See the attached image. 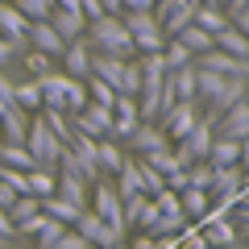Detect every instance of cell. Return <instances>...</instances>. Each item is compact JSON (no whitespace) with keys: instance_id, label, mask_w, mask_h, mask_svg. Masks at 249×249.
Returning a JSON list of instances; mask_svg holds the SVG:
<instances>
[{"instance_id":"47","label":"cell","mask_w":249,"mask_h":249,"mask_svg":"<svg viewBox=\"0 0 249 249\" xmlns=\"http://www.w3.org/2000/svg\"><path fill=\"white\" fill-rule=\"evenodd\" d=\"M17 237V224L9 220V212H4V208H0V241H13Z\"/></svg>"},{"instance_id":"18","label":"cell","mask_w":249,"mask_h":249,"mask_svg":"<svg viewBox=\"0 0 249 249\" xmlns=\"http://www.w3.org/2000/svg\"><path fill=\"white\" fill-rule=\"evenodd\" d=\"M46 21L54 25V34H58L62 42H79V37L88 34V17H83V13H71V9H54Z\"/></svg>"},{"instance_id":"16","label":"cell","mask_w":249,"mask_h":249,"mask_svg":"<svg viewBox=\"0 0 249 249\" xmlns=\"http://www.w3.org/2000/svg\"><path fill=\"white\" fill-rule=\"evenodd\" d=\"M54 196L71 199L75 208H88L91 191H88V178H83V175H71V170H54Z\"/></svg>"},{"instance_id":"55","label":"cell","mask_w":249,"mask_h":249,"mask_svg":"<svg viewBox=\"0 0 249 249\" xmlns=\"http://www.w3.org/2000/svg\"><path fill=\"white\" fill-rule=\"evenodd\" d=\"M224 249H249V245H241V241H232V245H224Z\"/></svg>"},{"instance_id":"57","label":"cell","mask_w":249,"mask_h":249,"mask_svg":"<svg viewBox=\"0 0 249 249\" xmlns=\"http://www.w3.org/2000/svg\"><path fill=\"white\" fill-rule=\"evenodd\" d=\"M204 4H216V0H204Z\"/></svg>"},{"instance_id":"53","label":"cell","mask_w":249,"mask_h":249,"mask_svg":"<svg viewBox=\"0 0 249 249\" xmlns=\"http://www.w3.org/2000/svg\"><path fill=\"white\" fill-rule=\"evenodd\" d=\"M237 166H241V175L249 178V142H241V158H237Z\"/></svg>"},{"instance_id":"6","label":"cell","mask_w":249,"mask_h":249,"mask_svg":"<svg viewBox=\"0 0 249 249\" xmlns=\"http://www.w3.org/2000/svg\"><path fill=\"white\" fill-rule=\"evenodd\" d=\"M91 212H96L104 224H112V229H121V232H124L121 191H116V183H112V178H96V183H91Z\"/></svg>"},{"instance_id":"9","label":"cell","mask_w":249,"mask_h":249,"mask_svg":"<svg viewBox=\"0 0 249 249\" xmlns=\"http://www.w3.org/2000/svg\"><path fill=\"white\" fill-rule=\"evenodd\" d=\"M216 137H232V142H249V100H237L229 112L216 116Z\"/></svg>"},{"instance_id":"31","label":"cell","mask_w":249,"mask_h":249,"mask_svg":"<svg viewBox=\"0 0 249 249\" xmlns=\"http://www.w3.org/2000/svg\"><path fill=\"white\" fill-rule=\"evenodd\" d=\"M42 212H46V216H54V220H62L67 229H71V224L79 220L83 208H75L71 199H62V196H46V199H42Z\"/></svg>"},{"instance_id":"51","label":"cell","mask_w":249,"mask_h":249,"mask_svg":"<svg viewBox=\"0 0 249 249\" xmlns=\"http://www.w3.org/2000/svg\"><path fill=\"white\" fill-rule=\"evenodd\" d=\"M13 54H17V46H13L9 37H0V67H4V62H9Z\"/></svg>"},{"instance_id":"27","label":"cell","mask_w":249,"mask_h":249,"mask_svg":"<svg viewBox=\"0 0 249 249\" xmlns=\"http://www.w3.org/2000/svg\"><path fill=\"white\" fill-rule=\"evenodd\" d=\"M237 158H241V142H232V137H216L204 162L212 170H224V166H237Z\"/></svg>"},{"instance_id":"28","label":"cell","mask_w":249,"mask_h":249,"mask_svg":"<svg viewBox=\"0 0 249 249\" xmlns=\"http://www.w3.org/2000/svg\"><path fill=\"white\" fill-rule=\"evenodd\" d=\"M96 162H100V170H104L108 178L121 170L124 154H121V145H116V137H100V142H96Z\"/></svg>"},{"instance_id":"7","label":"cell","mask_w":249,"mask_h":249,"mask_svg":"<svg viewBox=\"0 0 249 249\" xmlns=\"http://www.w3.org/2000/svg\"><path fill=\"white\" fill-rule=\"evenodd\" d=\"M71 229L79 232V237L88 241L91 249H112L116 241H124V232H121V229H112V224H104L96 212H91V208H83V212H79V220H75Z\"/></svg>"},{"instance_id":"48","label":"cell","mask_w":249,"mask_h":249,"mask_svg":"<svg viewBox=\"0 0 249 249\" xmlns=\"http://www.w3.org/2000/svg\"><path fill=\"white\" fill-rule=\"evenodd\" d=\"M129 249H158V241H154L150 232H133V241H129Z\"/></svg>"},{"instance_id":"35","label":"cell","mask_w":249,"mask_h":249,"mask_svg":"<svg viewBox=\"0 0 249 249\" xmlns=\"http://www.w3.org/2000/svg\"><path fill=\"white\" fill-rule=\"evenodd\" d=\"M175 37H178V42H183L191 54H208V50H212V34H204L199 25H183Z\"/></svg>"},{"instance_id":"14","label":"cell","mask_w":249,"mask_h":249,"mask_svg":"<svg viewBox=\"0 0 249 249\" xmlns=\"http://www.w3.org/2000/svg\"><path fill=\"white\" fill-rule=\"evenodd\" d=\"M112 183H116V191H121V199H129V196H145V170H142V158H124L121 170L112 175Z\"/></svg>"},{"instance_id":"50","label":"cell","mask_w":249,"mask_h":249,"mask_svg":"<svg viewBox=\"0 0 249 249\" xmlns=\"http://www.w3.org/2000/svg\"><path fill=\"white\" fill-rule=\"evenodd\" d=\"M229 25H237L241 34L249 37V9H245V13H229Z\"/></svg>"},{"instance_id":"52","label":"cell","mask_w":249,"mask_h":249,"mask_svg":"<svg viewBox=\"0 0 249 249\" xmlns=\"http://www.w3.org/2000/svg\"><path fill=\"white\" fill-rule=\"evenodd\" d=\"M229 216H232V224H249V204H237Z\"/></svg>"},{"instance_id":"39","label":"cell","mask_w":249,"mask_h":249,"mask_svg":"<svg viewBox=\"0 0 249 249\" xmlns=\"http://www.w3.org/2000/svg\"><path fill=\"white\" fill-rule=\"evenodd\" d=\"M91 100H88V88H83V79H71L67 83V104H62V112L71 116V112H83Z\"/></svg>"},{"instance_id":"21","label":"cell","mask_w":249,"mask_h":249,"mask_svg":"<svg viewBox=\"0 0 249 249\" xmlns=\"http://www.w3.org/2000/svg\"><path fill=\"white\" fill-rule=\"evenodd\" d=\"M25 129H29V112H21L17 104H9L4 112H0V142L25 145Z\"/></svg>"},{"instance_id":"8","label":"cell","mask_w":249,"mask_h":249,"mask_svg":"<svg viewBox=\"0 0 249 249\" xmlns=\"http://www.w3.org/2000/svg\"><path fill=\"white\" fill-rule=\"evenodd\" d=\"M199 121V112H196V100H178V104H170L166 112L158 116V129L166 133V142H183L187 133H191V124Z\"/></svg>"},{"instance_id":"54","label":"cell","mask_w":249,"mask_h":249,"mask_svg":"<svg viewBox=\"0 0 249 249\" xmlns=\"http://www.w3.org/2000/svg\"><path fill=\"white\" fill-rule=\"evenodd\" d=\"M237 237H245V241H249V224H237Z\"/></svg>"},{"instance_id":"10","label":"cell","mask_w":249,"mask_h":249,"mask_svg":"<svg viewBox=\"0 0 249 249\" xmlns=\"http://www.w3.org/2000/svg\"><path fill=\"white\" fill-rule=\"evenodd\" d=\"M196 67H204V71H216V75H232V79H249V62L245 58H232V54H224V50H208V54H196Z\"/></svg>"},{"instance_id":"29","label":"cell","mask_w":249,"mask_h":249,"mask_svg":"<svg viewBox=\"0 0 249 249\" xmlns=\"http://www.w3.org/2000/svg\"><path fill=\"white\" fill-rule=\"evenodd\" d=\"M191 25H199L204 34H220V29L229 25V13H224L220 4H199L196 17H191Z\"/></svg>"},{"instance_id":"4","label":"cell","mask_w":249,"mask_h":249,"mask_svg":"<svg viewBox=\"0 0 249 249\" xmlns=\"http://www.w3.org/2000/svg\"><path fill=\"white\" fill-rule=\"evenodd\" d=\"M25 150L34 154V162H37V166H46V170H58L62 142L50 133V124L42 121V112H37V116H29V129H25Z\"/></svg>"},{"instance_id":"42","label":"cell","mask_w":249,"mask_h":249,"mask_svg":"<svg viewBox=\"0 0 249 249\" xmlns=\"http://www.w3.org/2000/svg\"><path fill=\"white\" fill-rule=\"evenodd\" d=\"M0 183H9L17 196H25L29 191V178H25V170H13V166H0Z\"/></svg>"},{"instance_id":"15","label":"cell","mask_w":249,"mask_h":249,"mask_svg":"<svg viewBox=\"0 0 249 249\" xmlns=\"http://www.w3.org/2000/svg\"><path fill=\"white\" fill-rule=\"evenodd\" d=\"M17 232H34V237H37V249H54V241L67 232V224L54 220V216H46V212H37V216H29Z\"/></svg>"},{"instance_id":"26","label":"cell","mask_w":249,"mask_h":249,"mask_svg":"<svg viewBox=\"0 0 249 249\" xmlns=\"http://www.w3.org/2000/svg\"><path fill=\"white\" fill-rule=\"evenodd\" d=\"M25 29H29V21L13 9V0H0V37H9V42L17 46L21 37H25Z\"/></svg>"},{"instance_id":"45","label":"cell","mask_w":249,"mask_h":249,"mask_svg":"<svg viewBox=\"0 0 249 249\" xmlns=\"http://www.w3.org/2000/svg\"><path fill=\"white\" fill-rule=\"evenodd\" d=\"M162 183H166V191H183L187 187V170H170V175H162Z\"/></svg>"},{"instance_id":"13","label":"cell","mask_w":249,"mask_h":249,"mask_svg":"<svg viewBox=\"0 0 249 249\" xmlns=\"http://www.w3.org/2000/svg\"><path fill=\"white\" fill-rule=\"evenodd\" d=\"M129 145H133V154L137 158H145V154H158V150H170V142H166V133H162L154 121H142L129 133Z\"/></svg>"},{"instance_id":"5","label":"cell","mask_w":249,"mask_h":249,"mask_svg":"<svg viewBox=\"0 0 249 249\" xmlns=\"http://www.w3.org/2000/svg\"><path fill=\"white\" fill-rule=\"evenodd\" d=\"M199 4L204 0H154V21H158L162 37H175L183 25H191Z\"/></svg>"},{"instance_id":"37","label":"cell","mask_w":249,"mask_h":249,"mask_svg":"<svg viewBox=\"0 0 249 249\" xmlns=\"http://www.w3.org/2000/svg\"><path fill=\"white\" fill-rule=\"evenodd\" d=\"M13 9H17L25 21H46L54 13V0H13Z\"/></svg>"},{"instance_id":"19","label":"cell","mask_w":249,"mask_h":249,"mask_svg":"<svg viewBox=\"0 0 249 249\" xmlns=\"http://www.w3.org/2000/svg\"><path fill=\"white\" fill-rule=\"evenodd\" d=\"M58 58H62V75H71V79H88V75H91V67H88L91 50H88L83 37H79V42H67V50H62Z\"/></svg>"},{"instance_id":"25","label":"cell","mask_w":249,"mask_h":249,"mask_svg":"<svg viewBox=\"0 0 249 249\" xmlns=\"http://www.w3.org/2000/svg\"><path fill=\"white\" fill-rule=\"evenodd\" d=\"M178 208H183L187 220H204L208 208H212V196L199 191V187H183V191H178Z\"/></svg>"},{"instance_id":"34","label":"cell","mask_w":249,"mask_h":249,"mask_svg":"<svg viewBox=\"0 0 249 249\" xmlns=\"http://www.w3.org/2000/svg\"><path fill=\"white\" fill-rule=\"evenodd\" d=\"M183 229H187V216H170V212H158V220H154L145 232H150L154 241H162V237H178Z\"/></svg>"},{"instance_id":"32","label":"cell","mask_w":249,"mask_h":249,"mask_svg":"<svg viewBox=\"0 0 249 249\" xmlns=\"http://www.w3.org/2000/svg\"><path fill=\"white\" fill-rule=\"evenodd\" d=\"M13 104L21 112H42V91H37V79H25L13 88Z\"/></svg>"},{"instance_id":"41","label":"cell","mask_w":249,"mask_h":249,"mask_svg":"<svg viewBox=\"0 0 249 249\" xmlns=\"http://www.w3.org/2000/svg\"><path fill=\"white\" fill-rule=\"evenodd\" d=\"M212 175H216V170L208 166V162H191V166H187V187L208 191V187H212Z\"/></svg>"},{"instance_id":"40","label":"cell","mask_w":249,"mask_h":249,"mask_svg":"<svg viewBox=\"0 0 249 249\" xmlns=\"http://www.w3.org/2000/svg\"><path fill=\"white\" fill-rule=\"evenodd\" d=\"M137 88H142V67H137V58H129V62H124V75H121L116 96H137Z\"/></svg>"},{"instance_id":"17","label":"cell","mask_w":249,"mask_h":249,"mask_svg":"<svg viewBox=\"0 0 249 249\" xmlns=\"http://www.w3.org/2000/svg\"><path fill=\"white\" fill-rule=\"evenodd\" d=\"M25 37L34 42V50H37V54H50V58H58V54L67 50V42H62V37L54 34V25H50V21H29Z\"/></svg>"},{"instance_id":"33","label":"cell","mask_w":249,"mask_h":249,"mask_svg":"<svg viewBox=\"0 0 249 249\" xmlns=\"http://www.w3.org/2000/svg\"><path fill=\"white\" fill-rule=\"evenodd\" d=\"M37 212H42V199H37L34 191H25V196H17V199H13V208H9V220L21 229V224H25L29 216H37Z\"/></svg>"},{"instance_id":"11","label":"cell","mask_w":249,"mask_h":249,"mask_svg":"<svg viewBox=\"0 0 249 249\" xmlns=\"http://www.w3.org/2000/svg\"><path fill=\"white\" fill-rule=\"evenodd\" d=\"M199 224H204V232H199V237H204L208 249H224V245H232V241H241V237H237V224H232V216H216L212 208H208V216H204Z\"/></svg>"},{"instance_id":"46","label":"cell","mask_w":249,"mask_h":249,"mask_svg":"<svg viewBox=\"0 0 249 249\" xmlns=\"http://www.w3.org/2000/svg\"><path fill=\"white\" fill-rule=\"evenodd\" d=\"M79 13L88 21H96V17H104V4H100V0H79Z\"/></svg>"},{"instance_id":"30","label":"cell","mask_w":249,"mask_h":249,"mask_svg":"<svg viewBox=\"0 0 249 249\" xmlns=\"http://www.w3.org/2000/svg\"><path fill=\"white\" fill-rule=\"evenodd\" d=\"M0 166H13V170H34L37 162H34V154L25 150V145H13V142H0Z\"/></svg>"},{"instance_id":"49","label":"cell","mask_w":249,"mask_h":249,"mask_svg":"<svg viewBox=\"0 0 249 249\" xmlns=\"http://www.w3.org/2000/svg\"><path fill=\"white\" fill-rule=\"evenodd\" d=\"M133 9V13H154V0H121V13Z\"/></svg>"},{"instance_id":"12","label":"cell","mask_w":249,"mask_h":249,"mask_svg":"<svg viewBox=\"0 0 249 249\" xmlns=\"http://www.w3.org/2000/svg\"><path fill=\"white\" fill-rule=\"evenodd\" d=\"M137 124H142L137 100H133V96H116V100H112V133H108V137H121V142H129V133H133Z\"/></svg>"},{"instance_id":"3","label":"cell","mask_w":249,"mask_h":249,"mask_svg":"<svg viewBox=\"0 0 249 249\" xmlns=\"http://www.w3.org/2000/svg\"><path fill=\"white\" fill-rule=\"evenodd\" d=\"M116 17H121V25L129 29V37H133V54H162L166 37H162L154 13H133V9H124V13H116Z\"/></svg>"},{"instance_id":"2","label":"cell","mask_w":249,"mask_h":249,"mask_svg":"<svg viewBox=\"0 0 249 249\" xmlns=\"http://www.w3.org/2000/svg\"><path fill=\"white\" fill-rule=\"evenodd\" d=\"M91 54H112V58H133V37L121 25L116 13H104V17L88 21V34H83Z\"/></svg>"},{"instance_id":"24","label":"cell","mask_w":249,"mask_h":249,"mask_svg":"<svg viewBox=\"0 0 249 249\" xmlns=\"http://www.w3.org/2000/svg\"><path fill=\"white\" fill-rule=\"evenodd\" d=\"M212 46H216V50H224V54H232V58H245L249 62V37L241 34L237 25H224L220 34H212Z\"/></svg>"},{"instance_id":"38","label":"cell","mask_w":249,"mask_h":249,"mask_svg":"<svg viewBox=\"0 0 249 249\" xmlns=\"http://www.w3.org/2000/svg\"><path fill=\"white\" fill-rule=\"evenodd\" d=\"M29 191H34L37 199H46V196H54V170H46V166H34L29 170Z\"/></svg>"},{"instance_id":"36","label":"cell","mask_w":249,"mask_h":249,"mask_svg":"<svg viewBox=\"0 0 249 249\" xmlns=\"http://www.w3.org/2000/svg\"><path fill=\"white\" fill-rule=\"evenodd\" d=\"M191 58H196V54L187 50L178 37H166V46H162V62H166V71H175V67H187Z\"/></svg>"},{"instance_id":"22","label":"cell","mask_w":249,"mask_h":249,"mask_svg":"<svg viewBox=\"0 0 249 249\" xmlns=\"http://www.w3.org/2000/svg\"><path fill=\"white\" fill-rule=\"evenodd\" d=\"M212 142H216V129H212V121H204V116H199V121L191 124V133L183 137V145L191 150V158H196V162H204V158H208Z\"/></svg>"},{"instance_id":"20","label":"cell","mask_w":249,"mask_h":249,"mask_svg":"<svg viewBox=\"0 0 249 249\" xmlns=\"http://www.w3.org/2000/svg\"><path fill=\"white\" fill-rule=\"evenodd\" d=\"M67 83H71V75H62V71H46L42 79H37V91H42V108H58L67 104Z\"/></svg>"},{"instance_id":"44","label":"cell","mask_w":249,"mask_h":249,"mask_svg":"<svg viewBox=\"0 0 249 249\" xmlns=\"http://www.w3.org/2000/svg\"><path fill=\"white\" fill-rule=\"evenodd\" d=\"M54 249H91V245H88V241H83V237H79L75 229H67V232H62L58 241H54Z\"/></svg>"},{"instance_id":"23","label":"cell","mask_w":249,"mask_h":249,"mask_svg":"<svg viewBox=\"0 0 249 249\" xmlns=\"http://www.w3.org/2000/svg\"><path fill=\"white\" fill-rule=\"evenodd\" d=\"M124 62H129V58H112V54H91V62H88V67H91V75H96V79H104L108 83V88H121V75H124Z\"/></svg>"},{"instance_id":"1","label":"cell","mask_w":249,"mask_h":249,"mask_svg":"<svg viewBox=\"0 0 249 249\" xmlns=\"http://www.w3.org/2000/svg\"><path fill=\"white\" fill-rule=\"evenodd\" d=\"M245 83L249 79H232V75H216V71L196 67V100H208V116L204 121L216 124L220 112H229L237 100H245Z\"/></svg>"},{"instance_id":"56","label":"cell","mask_w":249,"mask_h":249,"mask_svg":"<svg viewBox=\"0 0 249 249\" xmlns=\"http://www.w3.org/2000/svg\"><path fill=\"white\" fill-rule=\"evenodd\" d=\"M112 249H129V245H124V241H116V245H112Z\"/></svg>"},{"instance_id":"43","label":"cell","mask_w":249,"mask_h":249,"mask_svg":"<svg viewBox=\"0 0 249 249\" xmlns=\"http://www.w3.org/2000/svg\"><path fill=\"white\" fill-rule=\"evenodd\" d=\"M25 67H29V75H34V79H42V75L46 71H54V58H50V54H29V58H25Z\"/></svg>"}]
</instances>
